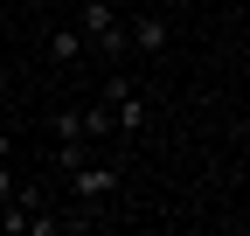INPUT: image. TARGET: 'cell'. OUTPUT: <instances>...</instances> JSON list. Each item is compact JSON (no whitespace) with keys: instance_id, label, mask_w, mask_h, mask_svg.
Returning a JSON list of instances; mask_svg holds the SVG:
<instances>
[{"instance_id":"4","label":"cell","mask_w":250,"mask_h":236,"mask_svg":"<svg viewBox=\"0 0 250 236\" xmlns=\"http://www.w3.org/2000/svg\"><path fill=\"white\" fill-rule=\"evenodd\" d=\"M83 49H90V42L77 35V21H70V28H56V35H49V63H62V70H70L77 56H83Z\"/></svg>"},{"instance_id":"5","label":"cell","mask_w":250,"mask_h":236,"mask_svg":"<svg viewBox=\"0 0 250 236\" xmlns=\"http://www.w3.org/2000/svg\"><path fill=\"white\" fill-rule=\"evenodd\" d=\"M14 188H21V181H14V167H7V153H0V201H14Z\"/></svg>"},{"instance_id":"2","label":"cell","mask_w":250,"mask_h":236,"mask_svg":"<svg viewBox=\"0 0 250 236\" xmlns=\"http://www.w3.org/2000/svg\"><path fill=\"white\" fill-rule=\"evenodd\" d=\"M77 35L90 49H104V56H125V21H118L111 0H83V7H77Z\"/></svg>"},{"instance_id":"3","label":"cell","mask_w":250,"mask_h":236,"mask_svg":"<svg viewBox=\"0 0 250 236\" xmlns=\"http://www.w3.org/2000/svg\"><path fill=\"white\" fill-rule=\"evenodd\" d=\"M167 35H174L167 14H132V28H125V49H132V56H160Z\"/></svg>"},{"instance_id":"1","label":"cell","mask_w":250,"mask_h":236,"mask_svg":"<svg viewBox=\"0 0 250 236\" xmlns=\"http://www.w3.org/2000/svg\"><path fill=\"white\" fill-rule=\"evenodd\" d=\"M62 181H70V195H77V209H90V216H104V201L125 188V167L118 160H77V167H62Z\"/></svg>"},{"instance_id":"6","label":"cell","mask_w":250,"mask_h":236,"mask_svg":"<svg viewBox=\"0 0 250 236\" xmlns=\"http://www.w3.org/2000/svg\"><path fill=\"white\" fill-rule=\"evenodd\" d=\"M111 7H125V0H111Z\"/></svg>"}]
</instances>
